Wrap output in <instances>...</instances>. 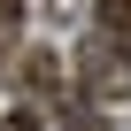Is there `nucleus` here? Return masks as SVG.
I'll return each mask as SVG.
<instances>
[{"mask_svg":"<svg viewBox=\"0 0 131 131\" xmlns=\"http://www.w3.org/2000/svg\"><path fill=\"white\" fill-rule=\"evenodd\" d=\"M16 16H23V0H0V46L16 39Z\"/></svg>","mask_w":131,"mask_h":131,"instance_id":"f03ea898","label":"nucleus"},{"mask_svg":"<svg viewBox=\"0 0 131 131\" xmlns=\"http://www.w3.org/2000/svg\"><path fill=\"white\" fill-rule=\"evenodd\" d=\"M93 16H100V39L116 54H131V0H93Z\"/></svg>","mask_w":131,"mask_h":131,"instance_id":"f257e3e1","label":"nucleus"},{"mask_svg":"<svg viewBox=\"0 0 131 131\" xmlns=\"http://www.w3.org/2000/svg\"><path fill=\"white\" fill-rule=\"evenodd\" d=\"M0 131H39V116H31V108H8V116H0Z\"/></svg>","mask_w":131,"mask_h":131,"instance_id":"7ed1b4c3","label":"nucleus"}]
</instances>
